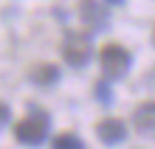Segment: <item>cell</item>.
Here are the masks:
<instances>
[{"mask_svg":"<svg viewBox=\"0 0 155 149\" xmlns=\"http://www.w3.org/2000/svg\"><path fill=\"white\" fill-rule=\"evenodd\" d=\"M96 99L102 101V104H110V101H113L110 87H107V82H104V79H102V82H96Z\"/></svg>","mask_w":155,"mask_h":149,"instance_id":"9c48e42d","label":"cell"},{"mask_svg":"<svg viewBox=\"0 0 155 149\" xmlns=\"http://www.w3.org/2000/svg\"><path fill=\"white\" fill-rule=\"evenodd\" d=\"M79 17L90 31H102L110 25V14L99 0H79Z\"/></svg>","mask_w":155,"mask_h":149,"instance_id":"277c9868","label":"cell"},{"mask_svg":"<svg viewBox=\"0 0 155 149\" xmlns=\"http://www.w3.org/2000/svg\"><path fill=\"white\" fill-rule=\"evenodd\" d=\"M99 62H102V73L107 79H121L133 65V53L118 42H110L99 51Z\"/></svg>","mask_w":155,"mask_h":149,"instance_id":"7a4b0ae2","label":"cell"},{"mask_svg":"<svg viewBox=\"0 0 155 149\" xmlns=\"http://www.w3.org/2000/svg\"><path fill=\"white\" fill-rule=\"evenodd\" d=\"M62 57L71 68H85V65L93 59V42H90V34L82 31H68L65 42H62Z\"/></svg>","mask_w":155,"mask_h":149,"instance_id":"3957f363","label":"cell"},{"mask_svg":"<svg viewBox=\"0 0 155 149\" xmlns=\"http://www.w3.org/2000/svg\"><path fill=\"white\" fill-rule=\"evenodd\" d=\"M48 129H51V118L45 110H31L25 118H20L14 124V138L25 146H40L45 138H48Z\"/></svg>","mask_w":155,"mask_h":149,"instance_id":"6da1fadb","label":"cell"},{"mask_svg":"<svg viewBox=\"0 0 155 149\" xmlns=\"http://www.w3.org/2000/svg\"><path fill=\"white\" fill-rule=\"evenodd\" d=\"M28 79L34 82V85L48 87V85H54V82H59V68H57V65H51V62L34 65V68H31V73H28Z\"/></svg>","mask_w":155,"mask_h":149,"instance_id":"52a82bcc","label":"cell"},{"mask_svg":"<svg viewBox=\"0 0 155 149\" xmlns=\"http://www.w3.org/2000/svg\"><path fill=\"white\" fill-rule=\"evenodd\" d=\"M8 118H12V113H8V107L3 104V101H0V127H3V124H6Z\"/></svg>","mask_w":155,"mask_h":149,"instance_id":"30bf717a","label":"cell"},{"mask_svg":"<svg viewBox=\"0 0 155 149\" xmlns=\"http://www.w3.org/2000/svg\"><path fill=\"white\" fill-rule=\"evenodd\" d=\"M104 3H110V6H121L124 0H104Z\"/></svg>","mask_w":155,"mask_h":149,"instance_id":"8fae6325","label":"cell"},{"mask_svg":"<svg viewBox=\"0 0 155 149\" xmlns=\"http://www.w3.org/2000/svg\"><path fill=\"white\" fill-rule=\"evenodd\" d=\"M96 135L102 138L104 144H121L124 141V135H127V127H124V121H118V118H104V121H99L96 124Z\"/></svg>","mask_w":155,"mask_h":149,"instance_id":"8992f818","label":"cell"},{"mask_svg":"<svg viewBox=\"0 0 155 149\" xmlns=\"http://www.w3.org/2000/svg\"><path fill=\"white\" fill-rule=\"evenodd\" d=\"M133 124L138 129V135L155 138V101H141L133 113Z\"/></svg>","mask_w":155,"mask_h":149,"instance_id":"5b68a950","label":"cell"},{"mask_svg":"<svg viewBox=\"0 0 155 149\" xmlns=\"http://www.w3.org/2000/svg\"><path fill=\"white\" fill-rule=\"evenodd\" d=\"M54 149H85V144H82V138L74 135V132H59L57 138H54Z\"/></svg>","mask_w":155,"mask_h":149,"instance_id":"ba28073f","label":"cell"}]
</instances>
